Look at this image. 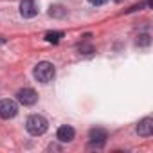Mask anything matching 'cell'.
<instances>
[{
	"instance_id": "52a82bcc",
	"label": "cell",
	"mask_w": 153,
	"mask_h": 153,
	"mask_svg": "<svg viewBox=\"0 0 153 153\" xmlns=\"http://www.w3.org/2000/svg\"><path fill=\"white\" fill-rule=\"evenodd\" d=\"M56 137H58V140L59 142H70V140H74V137H76V131H74V128L72 126H59L58 128V131H56Z\"/></svg>"
},
{
	"instance_id": "9a60e30c",
	"label": "cell",
	"mask_w": 153,
	"mask_h": 153,
	"mask_svg": "<svg viewBox=\"0 0 153 153\" xmlns=\"http://www.w3.org/2000/svg\"><path fill=\"white\" fill-rule=\"evenodd\" d=\"M115 2H117V4H121V2H123V0H115Z\"/></svg>"
},
{
	"instance_id": "277c9868",
	"label": "cell",
	"mask_w": 153,
	"mask_h": 153,
	"mask_svg": "<svg viewBox=\"0 0 153 153\" xmlns=\"http://www.w3.org/2000/svg\"><path fill=\"white\" fill-rule=\"evenodd\" d=\"M88 139H90V146H94V148H103L105 142H106V139H108V133H106V130H103V128H92V130L88 131Z\"/></svg>"
},
{
	"instance_id": "ba28073f",
	"label": "cell",
	"mask_w": 153,
	"mask_h": 153,
	"mask_svg": "<svg viewBox=\"0 0 153 153\" xmlns=\"http://www.w3.org/2000/svg\"><path fill=\"white\" fill-rule=\"evenodd\" d=\"M137 133L140 137H149L153 133V119L151 117H144L139 124H137Z\"/></svg>"
},
{
	"instance_id": "8fae6325",
	"label": "cell",
	"mask_w": 153,
	"mask_h": 153,
	"mask_svg": "<svg viewBox=\"0 0 153 153\" xmlns=\"http://www.w3.org/2000/svg\"><path fill=\"white\" fill-rule=\"evenodd\" d=\"M78 49H79V52H83V54H90V52H94V47H92V45H79Z\"/></svg>"
},
{
	"instance_id": "6da1fadb",
	"label": "cell",
	"mask_w": 153,
	"mask_h": 153,
	"mask_svg": "<svg viewBox=\"0 0 153 153\" xmlns=\"http://www.w3.org/2000/svg\"><path fill=\"white\" fill-rule=\"evenodd\" d=\"M33 76H34V79L40 81V83H49V81H52V78L56 76V68H54V65L49 63V61H40V63L34 67Z\"/></svg>"
},
{
	"instance_id": "5b68a950",
	"label": "cell",
	"mask_w": 153,
	"mask_h": 153,
	"mask_svg": "<svg viewBox=\"0 0 153 153\" xmlns=\"http://www.w3.org/2000/svg\"><path fill=\"white\" fill-rule=\"evenodd\" d=\"M16 99L18 103H22L24 106H33L36 101H38V94L33 90V88H22L16 92Z\"/></svg>"
},
{
	"instance_id": "30bf717a",
	"label": "cell",
	"mask_w": 153,
	"mask_h": 153,
	"mask_svg": "<svg viewBox=\"0 0 153 153\" xmlns=\"http://www.w3.org/2000/svg\"><path fill=\"white\" fill-rule=\"evenodd\" d=\"M61 38H63L61 31H51V33L45 34V42H49V43H58Z\"/></svg>"
},
{
	"instance_id": "5bb4252c",
	"label": "cell",
	"mask_w": 153,
	"mask_h": 153,
	"mask_svg": "<svg viewBox=\"0 0 153 153\" xmlns=\"http://www.w3.org/2000/svg\"><path fill=\"white\" fill-rule=\"evenodd\" d=\"M2 43H6V38H0V45H2Z\"/></svg>"
},
{
	"instance_id": "8992f818",
	"label": "cell",
	"mask_w": 153,
	"mask_h": 153,
	"mask_svg": "<svg viewBox=\"0 0 153 153\" xmlns=\"http://www.w3.org/2000/svg\"><path fill=\"white\" fill-rule=\"evenodd\" d=\"M20 15L24 18H33L38 15V7L34 0H22L20 2Z\"/></svg>"
},
{
	"instance_id": "7c38bea8",
	"label": "cell",
	"mask_w": 153,
	"mask_h": 153,
	"mask_svg": "<svg viewBox=\"0 0 153 153\" xmlns=\"http://www.w3.org/2000/svg\"><path fill=\"white\" fill-rule=\"evenodd\" d=\"M137 43H139V45H148V43H149V36H148V34H140L139 40H137Z\"/></svg>"
},
{
	"instance_id": "9c48e42d",
	"label": "cell",
	"mask_w": 153,
	"mask_h": 153,
	"mask_svg": "<svg viewBox=\"0 0 153 153\" xmlns=\"http://www.w3.org/2000/svg\"><path fill=\"white\" fill-rule=\"evenodd\" d=\"M49 15H51V16H54V18H63V16L67 15V9H65V7H61V6H51Z\"/></svg>"
},
{
	"instance_id": "7a4b0ae2",
	"label": "cell",
	"mask_w": 153,
	"mask_h": 153,
	"mask_svg": "<svg viewBox=\"0 0 153 153\" xmlns=\"http://www.w3.org/2000/svg\"><path fill=\"white\" fill-rule=\"evenodd\" d=\"M25 128H27V131H29L31 135L38 137V135H43V133L47 131V128H49V123H47V119H45L43 115H38V114H34V115H29V117H27Z\"/></svg>"
},
{
	"instance_id": "4fadbf2b",
	"label": "cell",
	"mask_w": 153,
	"mask_h": 153,
	"mask_svg": "<svg viewBox=\"0 0 153 153\" xmlns=\"http://www.w3.org/2000/svg\"><path fill=\"white\" fill-rule=\"evenodd\" d=\"M88 2H90L92 6H103V4L108 2V0H88Z\"/></svg>"
},
{
	"instance_id": "3957f363",
	"label": "cell",
	"mask_w": 153,
	"mask_h": 153,
	"mask_svg": "<svg viewBox=\"0 0 153 153\" xmlns=\"http://www.w3.org/2000/svg\"><path fill=\"white\" fill-rule=\"evenodd\" d=\"M18 114V105L13 99H2L0 101V117L2 119H13Z\"/></svg>"
}]
</instances>
